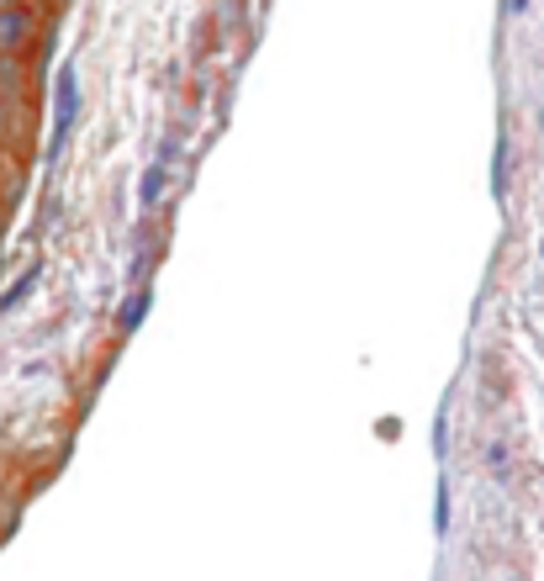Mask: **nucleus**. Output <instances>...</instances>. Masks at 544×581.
Instances as JSON below:
<instances>
[{"label": "nucleus", "instance_id": "1", "mask_svg": "<svg viewBox=\"0 0 544 581\" xmlns=\"http://www.w3.org/2000/svg\"><path fill=\"white\" fill-rule=\"evenodd\" d=\"M80 106H85V91H80V70L64 64L53 74V138H48V159H59L74 138V122H80Z\"/></svg>", "mask_w": 544, "mask_h": 581}, {"label": "nucleus", "instance_id": "2", "mask_svg": "<svg viewBox=\"0 0 544 581\" xmlns=\"http://www.w3.org/2000/svg\"><path fill=\"white\" fill-rule=\"evenodd\" d=\"M38 43V11L32 6H0V59H27Z\"/></svg>", "mask_w": 544, "mask_h": 581}, {"label": "nucleus", "instance_id": "3", "mask_svg": "<svg viewBox=\"0 0 544 581\" xmlns=\"http://www.w3.org/2000/svg\"><path fill=\"white\" fill-rule=\"evenodd\" d=\"M165 186H169V159L159 154V159H154V165L143 170V180H138V207H159Z\"/></svg>", "mask_w": 544, "mask_h": 581}, {"label": "nucleus", "instance_id": "4", "mask_svg": "<svg viewBox=\"0 0 544 581\" xmlns=\"http://www.w3.org/2000/svg\"><path fill=\"white\" fill-rule=\"evenodd\" d=\"M148 302H154V296H148L143 286L133 290L127 302H122V313H117V334H122V339H127V334H138V323L148 317Z\"/></svg>", "mask_w": 544, "mask_h": 581}, {"label": "nucleus", "instance_id": "5", "mask_svg": "<svg viewBox=\"0 0 544 581\" xmlns=\"http://www.w3.org/2000/svg\"><path fill=\"white\" fill-rule=\"evenodd\" d=\"M27 96V64L22 59H0V101Z\"/></svg>", "mask_w": 544, "mask_h": 581}, {"label": "nucleus", "instance_id": "6", "mask_svg": "<svg viewBox=\"0 0 544 581\" xmlns=\"http://www.w3.org/2000/svg\"><path fill=\"white\" fill-rule=\"evenodd\" d=\"M38 275H43V270H38V265H27L22 275H17V286H11V290H6V296H0V317L11 313V307H22V302H27V290L38 286Z\"/></svg>", "mask_w": 544, "mask_h": 581}, {"label": "nucleus", "instance_id": "7", "mask_svg": "<svg viewBox=\"0 0 544 581\" xmlns=\"http://www.w3.org/2000/svg\"><path fill=\"white\" fill-rule=\"evenodd\" d=\"M508 154H513V148H508V133H498V154H492V196H508V165H513V159H508Z\"/></svg>", "mask_w": 544, "mask_h": 581}, {"label": "nucleus", "instance_id": "8", "mask_svg": "<svg viewBox=\"0 0 544 581\" xmlns=\"http://www.w3.org/2000/svg\"><path fill=\"white\" fill-rule=\"evenodd\" d=\"M433 529L450 534V486L439 482V497H433Z\"/></svg>", "mask_w": 544, "mask_h": 581}, {"label": "nucleus", "instance_id": "9", "mask_svg": "<svg viewBox=\"0 0 544 581\" xmlns=\"http://www.w3.org/2000/svg\"><path fill=\"white\" fill-rule=\"evenodd\" d=\"M444 444H450V418L439 412V418H433V455H439V461H444Z\"/></svg>", "mask_w": 544, "mask_h": 581}, {"label": "nucleus", "instance_id": "10", "mask_svg": "<svg viewBox=\"0 0 544 581\" xmlns=\"http://www.w3.org/2000/svg\"><path fill=\"white\" fill-rule=\"evenodd\" d=\"M508 11H513V17H523V11H529V0H508Z\"/></svg>", "mask_w": 544, "mask_h": 581}, {"label": "nucleus", "instance_id": "11", "mask_svg": "<svg viewBox=\"0 0 544 581\" xmlns=\"http://www.w3.org/2000/svg\"><path fill=\"white\" fill-rule=\"evenodd\" d=\"M6 106H11V101H0V133H6V122H11V112H6Z\"/></svg>", "mask_w": 544, "mask_h": 581}, {"label": "nucleus", "instance_id": "12", "mask_svg": "<svg viewBox=\"0 0 544 581\" xmlns=\"http://www.w3.org/2000/svg\"><path fill=\"white\" fill-rule=\"evenodd\" d=\"M0 6H22V0H0Z\"/></svg>", "mask_w": 544, "mask_h": 581}, {"label": "nucleus", "instance_id": "13", "mask_svg": "<svg viewBox=\"0 0 544 581\" xmlns=\"http://www.w3.org/2000/svg\"><path fill=\"white\" fill-rule=\"evenodd\" d=\"M540 249H544V243H540Z\"/></svg>", "mask_w": 544, "mask_h": 581}]
</instances>
